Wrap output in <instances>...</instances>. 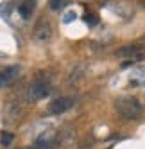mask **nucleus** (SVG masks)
<instances>
[{"mask_svg":"<svg viewBox=\"0 0 145 149\" xmlns=\"http://www.w3.org/2000/svg\"><path fill=\"white\" fill-rule=\"evenodd\" d=\"M115 111L127 120H134L143 113V104L136 97H120L115 101Z\"/></svg>","mask_w":145,"mask_h":149,"instance_id":"f257e3e1","label":"nucleus"},{"mask_svg":"<svg viewBox=\"0 0 145 149\" xmlns=\"http://www.w3.org/2000/svg\"><path fill=\"white\" fill-rule=\"evenodd\" d=\"M52 92V84H50L48 79H45L43 76H38L32 84L29 86V92H27V99L30 102H38L41 99H45L48 97V93Z\"/></svg>","mask_w":145,"mask_h":149,"instance_id":"f03ea898","label":"nucleus"},{"mask_svg":"<svg viewBox=\"0 0 145 149\" xmlns=\"http://www.w3.org/2000/svg\"><path fill=\"white\" fill-rule=\"evenodd\" d=\"M115 56L124 59V65H131V63L142 61L145 58V52L138 43H131V45H124L115 50Z\"/></svg>","mask_w":145,"mask_h":149,"instance_id":"7ed1b4c3","label":"nucleus"},{"mask_svg":"<svg viewBox=\"0 0 145 149\" xmlns=\"http://www.w3.org/2000/svg\"><path fill=\"white\" fill-rule=\"evenodd\" d=\"M72 106H74V99L72 97H57L54 101H50L47 113L48 115H63L65 111H68Z\"/></svg>","mask_w":145,"mask_h":149,"instance_id":"20e7f679","label":"nucleus"},{"mask_svg":"<svg viewBox=\"0 0 145 149\" xmlns=\"http://www.w3.org/2000/svg\"><path fill=\"white\" fill-rule=\"evenodd\" d=\"M32 38L36 41H39V43H45V41L52 38V25H50L48 20H39L36 24V27L32 31Z\"/></svg>","mask_w":145,"mask_h":149,"instance_id":"39448f33","label":"nucleus"},{"mask_svg":"<svg viewBox=\"0 0 145 149\" xmlns=\"http://www.w3.org/2000/svg\"><path fill=\"white\" fill-rule=\"evenodd\" d=\"M18 76H20V67L13 65V67L4 68L2 72H0V88H6L11 83H14Z\"/></svg>","mask_w":145,"mask_h":149,"instance_id":"423d86ee","label":"nucleus"},{"mask_svg":"<svg viewBox=\"0 0 145 149\" xmlns=\"http://www.w3.org/2000/svg\"><path fill=\"white\" fill-rule=\"evenodd\" d=\"M34 7H36V0H22L18 6V13L22 15V18H30V15L34 13Z\"/></svg>","mask_w":145,"mask_h":149,"instance_id":"0eeeda50","label":"nucleus"},{"mask_svg":"<svg viewBox=\"0 0 145 149\" xmlns=\"http://www.w3.org/2000/svg\"><path fill=\"white\" fill-rule=\"evenodd\" d=\"M129 83H131V86H143L145 84V68L133 70L129 76Z\"/></svg>","mask_w":145,"mask_h":149,"instance_id":"6e6552de","label":"nucleus"},{"mask_svg":"<svg viewBox=\"0 0 145 149\" xmlns=\"http://www.w3.org/2000/svg\"><path fill=\"white\" fill-rule=\"evenodd\" d=\"M66 4H68V0H50V7H52L54 11H57V9H63Z\"/></svg>","mask_w":145,"mask_h":149,"instance_id":"1a4fd4ad","label":"nucleus"},{"mask_svg":"<svg viewBox=\"0 0 145 149\" xmlns=\"http://www.w3.org/2000/svg\"><path fill=\"white\" fill-rule=\"evenodd\" d=\"M13 140H14V135H13V133H2V146H4V147H6V146H11Z\"/></svg>","mask_w":145,"mask_h":149,"instance_id":"9d476101","label":"nucleus"},{"mask_svg":"<svg viewBox=\"0 0 145 149\" xmlns=\"http://www.w3.org/2000/svg\"><path fill=\"white\" fill-rule=\"evenodd\" d=\"M97 22H99V18H97L95 15H93V16H86V24H88V25H95Z\"/></svg>","mask_w":145,"mask_h":149,"instance_id":"9b49d317","label":"nucleus"},{"mask_svg":"<svg viewBox=\"0 0 145 149\" xmlns=\"http://www.w3.org/2000/svg\"><path fill=\"white\" fill-rule=\"evenodd\" d=\"M74 18H75V13H68V15L65 16V22H72Z\"/></svg>","mask_w":145,"mask_h":149,"instance_id":"f8f14e48","label":"nucleus"},{"mask_svg":"<svg viewBox=\"0 0 145 149\" xmlns=\"http://www.w3.org/2000/svg\"><path fill=\"white\" fill-rule=\"evenodd\" d=\"M138 45H140V47L143 49V52H145V36L142 38V41H140V43H138Z\"/></svg>","mask_w":145,"mask_h":149,"instance_id":"ddd939ff","label":"nucleus"},{"mask_svg":"<svg viewBox=\"0 0 145 149\" xmlns=\"http://www.w3.org/2000/svg\"><path fill=\"white\" fill-rule=\"evenodd\" d=\"M23 149H41V147H38V146L34 144V146H30V147H23Z\"/></svg>","mask_w":145,"mask_h":149,"instance_id":"4468645a","label":"nucleus"}]
</instances>
